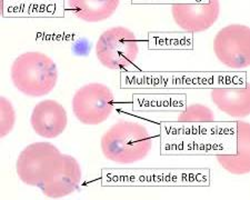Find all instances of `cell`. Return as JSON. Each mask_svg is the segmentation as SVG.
<instances>
[{
	"mask_svg": "<svg viewBox=\"0 0 250 200\" xmlns=\"http://www.w3.org/2000/svg\"><path fill=\"white\" fill-rule=\"evenodd\" d=\"M187 106L186 94L132 95V109L137 111H183Z\"/></svg>",
	"mask_w": 250,
	"mask_h": 200,
	"instance_id": "e0dca14e",
	"label": "cell"
},
{
	"mask_svg": "<svg viewBox=\"0 0 250 200\" xmlns=\"http://www.w3.org/2000/svg\"><path fill=\"white\" fill-rule=\"evenodd\" d=\"M16 123V111L9 99L0 98V137L3 138L13 131Z\"/></svg>",
	"mask_w": 250,
	"mask_h": 200,
	"instance_id": "44dd1931",
	"label": "cell"
},
{
	"mask_svg": "<svg viewBox=\"0 0 250 200\" xmlns=\"http://www.w3.org/2000/svg\"><path fill=\"white\" fill-rule=\"evenodd\" d=\"M103 187H209L208 168H104Z\"/></svg>",
	"mask_w": 250,
	"mask_h": 200,
	"instance_id": "7a4b0ae2",
	"label": "cell"
},
{
	"mask_svg": "<svg viewBox=\"0 0 250 200\" xmlns=\"http://www.w3.org/2000/svg\"><path fill=\"white\" fill-rule=\"evenodd\" d=\"M3 17H63L64 1H6Z\"/></svg>",
	"mask_w": 250,
	"mask_h": 200,
	"instance_id": "9a60e30c",
	"label": "cell"
},
{
	"mask_svg": "<svg viewBox=\"0 0 250 200\" xmlns=\"http://www.w3.org/2000/svg\"><path fill=\"white\" fill-rule=\"evenodd\" d=\"M236 151V135L160 136L163 156H218Z\"/></svg>",
	"mask_w": 250,
	"mask_h": 200,
	"instance_id": "5b68a950",
	"label": "cell"
},
{
	"mask_svg": "<svg viewBox=\"0 0 250 200\" xmlns=\"http://www.w3.org/2000/svg\"><path fill=\"white\" fill-rule=\"evenodd\" d=\"M120 0H66L64 9L86 22L108 19L119 7Z\"/></svg>",
	"mask_w": 250,
	"mask_h": 200,
	"instance_id": "2e32d148",
	"label": "cell"
},
{
	"mask_svg": "<svg viewBox=\"0 0 250 200\" xmlns=\"http://www.w3.org/2000/svg\"><path fill=\"white\" fill-rule=\"evenodd\" d=\"M114 94L108 86L90 82L76 91L72 111L83 125L97 126L106 121L114 110Z\"/></svg>",
	"mask_w": 250,
	"mask_h": 200,
	"instance_id": "ba28073f",
	"label": "cell"
},
{
	"mask_svg": "<svg viewBox=\"0 0 250 200\" xmlns=\"http://www.w3.org/2000/svg\"><path fill=\"white\" fill-rule=\"evenodd\" d=\"M171 14L176 25L186 33H204L218 20L220 2L218 0H209L173 3Z\"/></svg>",
	"mask_w": 250,
	"mask_h": 200,
	"instance_id": "30bf717a",
	"label": "cell"
},
{
	"mask_svg": "<svg viewBox=\"0 0 250 200\" xmlns=\"http://www.w3.org/2000/svg\"><path fill=\"white\" fill-rule=\"evenodd\" d=\"M210 97L220 111L232 118H246L250 115L249 86L213 88Z\"/></svg>",
	"mask_w": 250,
	"mask_h": 200,
	"instance_id": "4fadbf2b",
	"label": "cell"
},
{
	"mask_svg": "<svg viewBox=\"0 0 250 200\" xmlns=\"http://www.w3.org/2000/svg\"><path fill=\"white\" fill-rule=\"evenodd\" d=\"M213 51L221 63L232 71L250 66V28L240 23L226 26L213 39Z\"/></svg>",
	"mask_w": 250,
	"mask_h": 200,
	"instance_id": "9c48e42d",
	"label": "cell"
},
{
	"mask_svg": "<svg viewBox=\"0 0 250 200\" xmlns=\"http://www.w3.org/2000/svg\"><path fill=\"white\" fill-rule=\"evenodd\" d=\"M100 147L104 157L112 162H138L150 153L152 136L143 123L120 120L103 135Z\"/></svg>",
	"mask_w": 250,
	"mask_h": 200,
	"instance_id": "3957f363",
	"label": "cell"
},
{
	"mask_svg": "<svg viewBox=\"0 0 250 200\" xmlns=\"http://www.w3.org/2000/svg\"><path fill=\"white\" fill-rule=\"evenodd\" d=\"M236 121L180 122L164 121L160 123V136L193 135H236Z\"/></svg>",
	"mask_w": 250,
	"mask_h": 200,
	"instance_id": "5bb4252c",
	"label": "cell"
},
{
	"mask_svg": "<svg viewBox=\"0 0 250 200\" xmlns=\"http://www.w3.org/2000/svg\"><path fill=\"white\" fill-rule=\"evenodd\" d=\"M149 50H192L193 34L191 33H149Z\"/></svg>",
	"mask_w": 250,
	"mask_h": 200,
	"instance_id": "d6986e66",
	"label": "cell"
},
{
	"mask_svg": "<svg viewBox=\"0 0 250 200\" xmlns=\"http://www.w3.org/2000/svg\"><path fill=\"white\" fill-rule=\"evenodd\" d=\"M32 129L40 137L54 139L67 128V111L62 103L52 99L42 100L35 106L30 116Z\"/></svg>",
	"mask_w": 250,
	"mask_h": 200,
	"instance_id": "8fae6325",
	"label": "cell"
},
{
	"mask_svg": "<svg viewBox=\"0 0 250 200\" xmlns=\"http://www.w3.org/2000/svg\"><path fill=\"white\" fill-rule=\"evenodd\" d=\"M180 122H208L215 121V114L210 108L203 103H192L187 106L178 116Z\"/></svg>",
	"mask_w": 250,
	"mask_h": 200,
	"instance_id": "ffe728a7",
	"label": "cell"
},
{
	"mask_svg": "<svg viewBox=\"0 0 250 200\" xmlns=\"http://www.w3.org/2000/svg\"><path fill=\"white\" fill-rule=\"evenodd\" d=\"M237 151L231 155L216 156L219 165L229 174L243 176L250 173V139L238 137L236 139Z\"/></svg>",
	"mask_w": 250,
	"mask_h": 200,
	"instance_id": "ac0fdd59",
	"label": "cell"
},
{
	"mask_svg": "<svg viewBox=\"0 0 250 200\" xmlns=\"http://www.w3.org/2000/svg\"><path fill=\"white\" fill-rule=\"evenodd\" d=\"M62 153L50 142L40 141L28 145L16 162L19 179L31 187H42L57 168Z\"/></svg>",
	"mask_w": 250,
	"mask_h": 200,
	"instance_id": "52a82bcc",
	"label": "cell"
},
{
	"mask_svg": "<svg viewBox=\"0 0 250 200\" xmlns=\"http://www.w3.org/2000/svg\"><path fill=\"white\" fill-rule=\"evenodd\" d=\"M14 86L29 97H43L55 89L58 70L54 60L40 51H28L15 59L10 68Z\"/></svg>",
	"mask_w": 250,
	"mask_h": 200,
	"instance_id": "277c9868",
	"label": "cell"
},
{
	"mask_svg": "<svg viewBox=\"0 0 250 200\" xmlns=\"http://www.w3.org/2000/svg\"><path fill=\"white\" fill-rule=\"evenodd\" d=\"M139 54L135 34L126 27H112L100 35L96 43V56L110 70L129 71Z\"/></svg>",
	"mask_w": 250,
	"mask_h": 200,
	"instance_id": "8992f818",
	"label": "cell"
},
{
	"mask_svg": "<svg viewBox=\"0 0 250 200\" xmlns=\"http://www.w3.org/2000/svg\"><path fill=\"white\" fill-rule=\"evenodd\" d=\"M82 176V168L77 159L70 155H62L54 174L40 189L48 198H63L77 189Z\"/></svg>",
	"mask_w": 250,
	"mask_h": 200,
	"instance_id": "7c38bea8",
	"label": "cell"
},
{
	"mask_svg": "<svg viewBox=\"0 0 250 200\" xmlns=\"http://www.w3.org/2000/svg\"><path fill=\"white\" fill-rule=\"evenodd\" d=\"M246 71H122V89H213L247 87Z\"/></svg>",
	"mask_w": 250,
	"mask_h": 200,
	"instance_id": "6da1fadb",
	"label": "cell"
}]
</instances>
